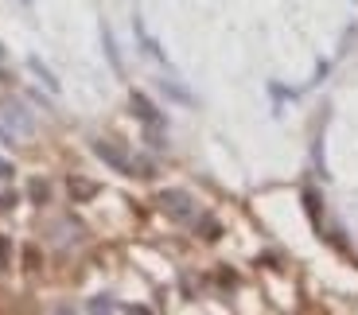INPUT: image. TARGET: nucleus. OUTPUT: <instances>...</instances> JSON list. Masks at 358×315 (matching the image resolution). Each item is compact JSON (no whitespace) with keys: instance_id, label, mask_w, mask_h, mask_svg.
<instances>
[{"instance_id":"nucleus-1","label":"nucleus","mask_w":358,"mask_h":315,"mask_svg":"<svg viewBox=\"0 0 358 315\" xmlns=\"http://www.w3.org/2000/svg\"><path fill=\"white\" fill-rule=\"evenodd\" d=\"M156 207H160V214H168L171 222H183V226H191V222H195V214H199L195 198H191L183 187H164V191H156Z\"/></svg>"},{"instance_id":"nucleus-2","label":"nucleus","mask_w":358,"mask_h":315,"mask_svg":"<svg viewBox=\"0 0 358 315\" xmlns=\"http://www.w3.org/2000/svg\"><path fill=\"white\" fill-rule=\"evenodd\" d=\"M94 156H98L101 163H106L109 171H117V175H125V180H136V160L129 156L125 145H117V140H106V136H98L94 140Z\"/></svg>"},{"instance_id":"nucleus-3","label":"nucleus","mask_w":358,"mask_h":315,"mask_svg":"<svg viewBox=\"0 0 358 315\" xmlns=\"http://www.w3.org/2000/svg\"><path fill=\"white\" fill-rule=\"evenodd\" d=\"M129 109H133V117L141 121L144 129H168V113H164L144 90H129Z\"/></svg>"},{"instance_id":"nucleus-4","label":"nucleus","mask_w":358,"mask_h":315,"mask_svg":"<svg viewBox=\"0 0 358 315\" xmlns=\"http://www.w3.org/2000/svg\"><path fill=\"white\" fill-rule=\"evenodd\" d=\"M0 113H4V125H8V129H16L20 136H31V133H36V117L27 113V105H24V101H16V98H4V105H0Z\"/></svg>"},{"instance_id":"nucleus-5","label":"nucleus","mask_w":358,"mask_h":315,"mask_svg":"<svg viewBox=\"0 0 358 315\" xmlns=\"http://www.w3.org/2000/svg\"><path fill=\"white\" fill-rule=\"evenodd\" d=\"M133 39L141 43L144 59H152V63H160V66H171V63H168V51L160 47V39H152V31L144 27V20H141V16L133 20Z\"/></svg>"},{"instance_id":"nucleus-6","label":"nucleus","mask_w":358,"mask_h":315,"mask_svg":"<svg viewBox=\"0 0 358 315\" xmlns=\"http://www.w3.org/2000/svg\"><path fill=\"white\" fill-rule=\"evenodd\" d=\"M66 195H71L74 207H82V203H90V198L101 195V183L86 180V175H66Z\"/></svg>"},{"instance_id":"nucleus-7","label":"nucleus","mask_w":358,"mask_h":315,"mask_svg":"<svg viewBox=\"0 0 358 315\" xmlns=\"http://www.w3.org/2000/svg\"><path fill=\"white\" fill-rule=\"evenodd\" d=\"M27 71H31L39 82H43V90H51V94H59V90H63V82H59V74H55L51 66H47L43 59H39V54H27Z\"/></svg>"},{"instance_id":"nucleus-8","label":"nucleus","mask_w":358,"mask_h":315,"mask_svg":"<svg viewBox=\"0 0 358 315\" xmlns=\"http://www.w3.org/2000/svg\"><path fill=\"white\" fill-rule=\"evenodd\" d=\"M191 230H195V237H199V242H210V245H215L218 237H222V222H218L215 214H195Z\"/></svg>"},{"instance_id":"nucleus-9","label":"nucleus","mask_w":358,"mask_h":315,"mask_svg":"<svg viewBox=\"0 0 358 315\" xmlns=\"http://www.w3.org/2000/svg\"><path fill=\"white\" fill-rule=\"evenodd\" d=\"M160 94L168 101H176V105H195V94H191L187 86H179L176 78H160Z\"/></svg>"},{"instance_id":"nucleus-10","label":"nucleus","mask_w":358,"mask_h":315,"mask_svg":"<svg viewBox=\"0 0 358 315\" xmlns=\"http://www.w3.org/2000/svg\"><path fill=\"white\" fill-rule=\"evenodd\" d=\"M27 203H31V207H47V203H51V183H47L43 175H31V180H27Z\"/></svg>"},{"instance_id":"nucleus-11","label":"nucleus","mask_w":358,"mask_h":315,"mask_svg":"<svg viewBox=\"0 0 358 315\" xmlns=\"http://www.w3.org/2000/svg\"><path fill=\"white\" fill-rule=\"evenodd\" d=\"M101 47H106V59H109V66H113V74H125L121 51H117V39H113V31H109V24H101Z\"/></svg>"},{"instance_id":"nucleus-12","label":"nucleus","mask_w":358,"mask_h":315,"mask_svg":"<svg viewBox=\"0 0 358 315\" xmlns=\"http://www.w3.org/2000/svg\"><path fill=\"white\" fill-rule=\"evenodd\" d=\"M20 261H24V272H39L43 269V249H39V245H24Z\"/></svg>"},{"instance_id":"nucleus-13","label":"nucleus","mask_w":358,"mask_h":315,"mask_svg":"<svg viewBox=\"0 0 358 315\" xmlns=\"http://www.w3.org/2000/svg\"><path fill=\"white\" fill-rule=\"evenodd\" d=\"M215 284H218L222 292H234L238 284H242V277H238V272H234L230 265H218V272H215Z\"/></svg>"},{"instance_id":"nucleus-14","label":"nucleus","mask_w":358,"mask_h":315,"mask_svg":"<svg viewBox=\"0 0 358 315\" xmlns=\"http://www.w3.org/2000/svg\"><path fill=\"white\" fill-rule=\"evenodd\" d=\"M136 160V180H156V160H148V156H133Z\"/></svg>"},{"instance_id":"nucleus-15","label":"nucleus","mask_w":358,"mask_h":315,"mask_svg":"<svg viewBox=\"0 0 358 315\" xmlns=\"http://www.w3.org/2000/svg\"><path fill=\"white\" fill-rule=\"evenodd\" d=\"M8 269H12V237L0 234V272H8Z\"/></svg>"},{"instance_id":"nucleus-16","label":"nucleus","mask_w":358,"mask_h":315,"mask_svg":"<svg viewBox=\"0 0 358 315\" xmlns=\"http://www.w3.org/2000/svg\"><path fill=\"white\" fill-rule=\"evenodd\" d=\"M12 82H16V74H12L8 54H4V43H0V86H12Z\"/></svg>"},{"instance_id":"nucleus-17","label":"nucleus","mask_w":358,"mask_h":315,"mask_svg":"<svg viewBox=\"0 0 358 315\" xmlns=\"http://www.w3.org/2000/svg\"><path fill=\"white\" fill-rule=\"evenodd\" d=\"M86 307H90V312H121V304H113L109 296H94Z\"/></svg>"},{"instance_id":"nucleus-18","label":"nucleus","mask_w":358,"mask_h":315,"mask_svg":"<svg viewBox=\"0 0 358 315\" xmlns=\"http://www.w3.org/2000/svg\"><path fill=\"white\" fill-rule=\"evenodd\" d=\"M268 94H273V101H292L296 90H285L280 82H268Z\"/></svg>"},{"instance_id":"nucleus-19","label":"nucleus","mask_w":358,"mask_h":315,"mask_svg":"<svg viewBox=\"0 0 358 315\" xmlns=\"http://www.w3.org/2000/svg\"><path fill=\"white\" fill-rule=\"evenodd\" d=\"M16 129H8V125H0V145H4V148H16Z\"/></svg>"},{"instance_id":"nucleus-20","label":"nucleus","mask_w":358,"mask_h":315,"mask_svg":"<svg viewBox=\"0 0 358 315\" xmlns=\"http://www.w3.org/2000/svg\"><path fill=\"white\" fill-rule=\"evenodd\" d=\"M16 203H20V195H16V191H4V195H0V214H4V210H12Z\"/></svg>"},{"instance_id":"nucleus-21","label":"nucleus","mask_w":358,"mask_h":315,"mask_svg":"<svg viewBox=\"0 0 358 315\" xmlns=\"http://www.w3.org/2000/svg\"><path fill=\"white\" fill-rule=\"evenodd\" d=\"M12 175H16V163H12V160H0V183H8Z\"/></svg>"},{"instance_id":"nucleus-22","label":"nucleus","mask_w":358,"mask_h":315,"mask_svg":"<svg viewBox=\"0 0 358 315\" xmlns=\"http://www.w3.org/2000/svg\"><path fill=\"white\" fill-rule=\"evenodd\" d=\"M20 4H24V8H31V0H20Z\"/></svg>"}]
</instances>
